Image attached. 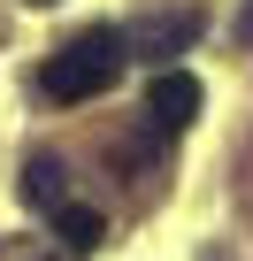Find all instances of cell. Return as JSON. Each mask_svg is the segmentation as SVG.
Returning a JSON list of instances; mask_svg holds the SVG:
<instances>
[{
  "label": "cell",
  "mask_w": 253,
  "mask_h": 261,
  "mask_svg": "<svg viewBox=\"0 0 253 261\" xmlns=\"http://www.w3.org/2000/svg\"><path fill=\"white\" fill-rule=\"evenodd\" d=\"M123 62H131V46H123V31H107V23H92V31H77L69 46H54V62L39 69V92L54 100V108H77V100H100L115 77H123Z\"/></svg>",
  "instance_id": "6da1fadb"
},
{
  "label": "cell",
  "mask_w": 253,
  "mask_h": 261,
  "mask_svg": "<svg viewBox=\"0 0 253 261\" xmlns=\"http://www.w3.org/2000/svg\"><path fill=\"white\" fill-rule=\"evenodd\" d=\"M200 108H207V92H200L192 69H161V77L146 85V115H154L161 139H184V130L200 123Z\"/></svg>",
  "instance_id": "7a4b0ae2"
},
{
  "label": "cell",
  "mask_w": 253,
  "mask_h": 261,
  "mask_svg": "<svg viewBox=\"0 0 253 261\" xmlns=\"http://www.w3.org/2000/svg\"><path fill=\"white\" fill-rule=\"evenodd\" d=\"M200 8H177V16H154V23H131V39H123V46H131L138 62H169V54H184L192 39H200Z\"/></svg>",
  "instance_id": "3957f363"
},
{
  "label": "cell",
  "mask_w": 253,
  "mask_h": 261,
  "mask_svg": "<svg viewBox=\"0 0 253 261\" xmlns=\"http://www.w3.org/2000/svg\"><path fill=\"white\" fill-rule=\"evenodd\" d=\"M23 200H31L39 215H54V207L69 200V169H62L54 154H31V162H23Z\"/></svg>",
  "instance_id": "277c9868"
},
{
  "label": "cell",
  "mask_w": 253,
  "mask_h": 261,
  "mask_svg": "<svg viewBox=\"0 0 253 261\" xmlns=\"http://www.w3.org/2000/svg\"><path fill=\"white\" fill-rule=\"evenodd\" d=\"M54 238H62L69 253H92V246L107 238V223H100V207H85V200H62V207H54Z\"/></svg>",
  "instance_id": "5b68a950"
},
{
  "label": "cell",
  "mask_w": 253,
  "mask_h": 261,
  "mask_svg": "<svg viewBox=\"0 0 253 261\" xmlns=\"http://www.w3.org/2000/svg\"><path fill=\"white\" fill-rule=\"evenodd\" d=\"M238 46H253V0L238 8Z\"/></svg>",
  "instance_id": "8992f818"
},
{
  "label": "cell",
  "mask_w": 253,
  "mask_h": 261,
  "mask_svg": "<svg viewBox=\"0 0 253 261\" xmlns=\"http://www.w3.org/2000/svg\"><path fill=\"white\" fill-rule=\"evenodd\" d=\"M31 8H54V0H31Z\"/></svg>",
  "instance_id": "52a82bcc"
}]
</instances>
